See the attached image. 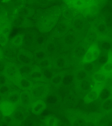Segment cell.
Returning <instances> with one entry per match:
<instances>
[{
  "label": "cell",
  "instance_id": "42",
  "mask_svg": "<svg viewBox=\"0 0 112 126\" xmlns=\"http://www.w3.org/2000/svg\"><path fill=\"white\" fill-rule=\"evenodd\" d=\"M51 69H44L42 70L44 78L45 79L50 80L55 74L54 72L51 70Z\"/></svg>",
  "mask_w": 112,
  "mask_h": 126
},
{
  "label": "cell",
  "instance_id": "9",
  "mask_svg": "<svg viewBox=\"0 0 112 126\" xmlns=\"http://www.w3.org/2000/svg\"><path fill=\"white\" fill-rule=\"evenodd\" d=\"M46 102L42 99H38L32 103L30 106V110L34 115H40L46 109Z\"/></svg>",
  "mask_w": 112,
  "mask_h": 126
},
{
  "label": "cell",
  "instance_id": "28",
  "mask_svg": "<svg viewBox=\"0 0 112 126\" xmlns=\"http://www.w3.org/2000/svg\"><path fill=\"white\" fill-rule=\"evenodd\" d=\"M17 15H19L25 17H27L32 15L33 12L32 10L24 5L16 8Z\"/></svg>",
  "mask_w": 112,
  "mask_h": 126
},
{
  "label": "cell",
  "instance_id": "35",
  "mask_svg": "<svg viewBox=\"0 0 112 126\" xmlns=\"http://www.w3.org/2000/svg\"><path fill=\"white\" fill-rule=\"evenodd\" d=\"M101 108L103 111L109 112L112 110V97H110L103 101Z\"/></svg>",
  "mask_w": 112,
  "mask_h": 126
},
{
  "label": "cell",
  "instance_id": "32",
  "mask_svg": "<svg viewBox=\"0 0 112 126\" xmlns=\"http://www.w3.org/2000/svg\"><path fill=\"white\" fill-rule=\"evenodd\" d=\"M92 79L93 80L97 83H102L106 80L107 75L100 71L93 74Z\"/></svg>",
  "mask_w": 112,
  "mask_h": 126
},
{
  "label": "cell",
  "instance_id": "12",
  "mask_svg": "<svg viewBox=\"0 0 112 126\" xmlns=\"http://www.w3.org/2000/svg\"><path fill=\"white\" fill-rule=\"evenodd\" d=\"M78 36L74 32H68L63 36L62 42L64 45L67 47L74 45L77 42Z\"/></svg>",
  "mask_w": 112,
  "mask_h": 126
},
{
  "label": "cell",
  "instance_id": "25",
  "mask_svg": "<svg viewBox=\"0 0 112 126\" xmlns=\"http://www.w3.org/2000/svg\"><path fill=\"white\" fill-rule=\"evenodd\" d=\"M97 45L100 51L106 53L111 51L112 42L107 39H103L100 41Z\"/></svg>",
  "mask_w": 112,
  "mask_h": 126
},
{
  "label": "cell",
  "instance_id": "38",
  "mask_svg": "<svg viewBox=\"0 0 112 126\" xmlns=\"http://www.w3.org/2000/svg\"><path fill=\"white\" fill-rule=\"evenodd\" d=\"M109 58V55L106 53L100 54L98 59L96 60L97 64L99 66L103 65L108 61Z\"/></svg>",
  "mask_w": 112,
  "mask_h": 126
},
{
  "label": "cell",
  "instance_id": "4",
  "mask_svg": "<svg viewBox=\"0 0 112 126\" xmlns=\"http://www.w3.org/2000/svg\"><path fill=\"white\" fill-rule=\"evenodd\" d=\"M9 80L13 82L18 81L21 77L19 72L18 66L13 63H8L5 65L3 72Z\"/></svg>",
  "mask_w": 112,
  "mask_h": 126
},
{
  "label": "cell",
  "instance_id": "19",
  "mask_svg": "<svg viewBox=\"0 0 112 126\" xmlns=\"http://www.w3.org/2000/svg\"><path fill=\"white\" fill-rule=\"evenodd\" d=\"M37 67L31 65L22 64L18 66L19 72L21 77H27Z\"/></svg>",
  "mask_w": 112,
  "mask_h": 126
},
{
  "label": "cell",
  "instance_id": "44",
  "mask_svg": "<svg viewBox=\"0 0 112 126\" xmlns=\"http://www.w3.org/2000/svg\"><path fill=\"white\" fill-rule=\"evenodd\" d=\"M66 74L64 77L63 82L65 84H68L72 81L74 79V77L72 75H66Z\"/></svg>",
  "mask_w": 112,
  "mask_h": 126
},
{
  "label": "cell",
  "instance_id": "31",
  "mask_svg": "<svg viewBox=\"0 0 112 126\" xmlns=\"http://www.w3.org/2000/svg\"><path fill=\"white\" fill-rule=\"evenodd\" d=\"M111 95V89L107 87H105L100 90L99 98L101 101H103L110 98Z\"/></svg>",
  "mask_w": 112,
  "mask_h": 126
},
{
  "label": "cell",
  "instance_id": "13",
  "mask_svg": "<svg viewBox=\"0 0 112 126\" xmlns=\"http://www.w3.org/2000/svg\"><path fill=\"white\" fill-rule=\"evenodd\" d=\"M100 91V89L98 88L90 89L84 96V103L88 104L97 100L99 98Z\"/></svg>",
  "mask_w": 112,
  "mask_h": 126
},
{
  "label": "cell",
  "instance_id": "50",
  "mask_svg": "<svg viewBox=\"0 0 112 126\" xmlns=\"http://www.w3.org/2000/svg\"><path fill=\"white\" fill-rule=\"evenodd\" d=\"M11 0H3V2L5 3H8Z\"/></svg>",
  "mask_w": 112,
  "mask_h": 126
},
{
  "label": "cell",
  "instance_id": "33",
  "mask_svg": "<svg viewBox=\"0 0 112 126\" xmlns=\"http://www.w3.org/2000/svg\"><path fill=\"white\" fill-rule=\"evenodd\" d=\"M6 99L16 104L19 103L20 93L16 91H11L7 95Z\"/></svg>",
  "mask_w": 112,
  "mask_h": 126
},
{
  "label": "cell",
  "instance_id": "47",
  "mask_svg": "<svg viewBox=\"0 0 112 126\" xmlns=\"http://www.w3.org/2000/svg\"><path fill=\"white\" fill-rule=\"evenodd\" d=\"M64 16L67 19H70L73 16V13L71 10L68 9L66 10L63 12Z\"/></svg>",
  "mask_w": 112,
  "mask_h": 126
},
{
  "label": "cell",
  "instance_id": "51",
  "mask_svg": "<svg viewBox=\"0 0 112 126\" xmlns=\"http://www.w3.org/2000/svg\"><path fill=\"white\" fill-rule=\"evenodd\" d=\"M3 96L0 94V102L3 100Z\"/></svg>",
  "mask_w": 112,
  "mask_h": 126
},
{
  "label": "cell",
  "instance_id": "17",
  "mask_svg": "<svg viewBox=\"0 0 112 126\" xmlns=\"http://www.w3.org/2000/svg\"><path fill=\"white\" fill-rule=\"evenodd\" d=\"M66 74L65 71H62L55 74L50 80L51 83L56 87H59L63 83L64 77Z\"/></svg>",
  "mask_w": 112,
  "mask_h": 126
},
{
  "label": "cell",
  "instance_id": "15",
  "mask_svg": "<svg viewBox=\"0 0 112 126\" xmlns=\"http://www.w3.org/2000/svg\"><path fill=\"white\" fill-rule=\"evenodd\" d=\"M91 82L87 79L77 82L75 86L77 91L82 93L88 92L91 89Z\"/></svg>",
  "mask_w": 112,
  "mask_h": 126
},
{
  "label": "cell",
  "instance_id": "52",
  "mask_svg": "<svg viewBox=\"0 0 112 126\" xmlns=\"http://www.w3.org/2000/svg\"><path fill=\"white\" fill-rule=\"evenodd\" d=\"M1 30V26L0 24V32Z\"/></svg>",
  "mask_w": 112,
  "mask_h": 126
},
{
  "label": "cell",
  "instance_id": "37",
  "mask_svg": "<svg viewBox=\"0 0 112 126\" xmlns=\"http://www.w3.org/2000/svg\"><path fill=\"white\" fill-rule=\"evenodd\" d=\"M47 53L45 50L40 49L35 51L34 56L36 60L40 61L47 57Z\"/></svg>",
  "mask_w": 112,
  "mask_h": 126
},
{
  "label": "cell",
  "instance_id": "21",
  "mask_svg": "<svg viewBox=\"0 0 112 126\" xmlns=\"http://www.w3.org/2000/svg\"><path fill=\"white\" fill-rule=\"evenodd\" d=\"M98 38V33L96 30L91 29L87 32L85 40L86 43L90 45L95 43Z\"/></svg>",
  "mask_w": 112,
  "mask_h": 126
},
{
  "label": "cell",
  "instance_id": "10",
  "mask_svg": "<svg viewBox=\"0 0 112 126\" xmlns=\"http://www.w3.org/2000/svg\"><path fill=\"white\" fill-rule=\"evenodd\" d=\"M33 98L30 92L24 91L20 93L19 103L25 108H28L32 103Z\"/></svg>",
  "mask_w": 112,
  "mask_h": 126
},
{
  "label": "cell",
  "instance_id": "18",
  "mask_svg": "<svg viewBox=\"0 0 112 126\" xmlns=\"http://www.w3.org/2000/svg\"><path fill=\"white\" fill-rule=\"evenodd\" d=\"M17 83L19 87L24 91L30 90L32 86L31 81L27 77H21L17 81Z\"/></svg>",
  "mask_w": 112,
  "mask_h": 126
},
{
  "label": "cell",
  "instance_id": "41",
  "mask_svg": "<svg viewBox=\"0 0 112 126\" xmlns=\"http://www.w3.org/2000/svg\"><path fill=\"white\" fill-rule=\"evenodd\" d=\"M56 44L54 42L50 41L46 44L45 50L47 53L52 54L56 51Z\"/></svg>",
  "mask_w": 112,
  "mask_h": 126
},
{
  "label": "cell",
  "instance_id": "34",
  "mask_svg": "<svg viewBox=\"0 0 112 126\" xmlns=\"http://www.w3.org/2000/svg\"><path fill=\"white\" fill-rule=\"evenodd\" d=\"M3 53L4 57L10 59L14 58L16 55V51L14 47L12 46H8L4 47L3 50Z\"/></svg>",
  "mask_w": 112,
  "mask_h": 126
},
{
  "label": "cell",
  "instance_id": "36",
  "mask_svg": "<svg viewBox=\"0 0 112 126\" xmlns=\"http://www.w3.org/2000/svg\"><path fill=\"white\" fill-rule=\"evenodd\" d=\"M96 29L97 32L101 34H106L108 30L107 24L103 21L100 22L97 24Z\"/></svg>",
  "mask_w": 112,
  "mask_h": 126
},
{
  "label": "cell",
  "instance_id": "7",
  "mask_svg": "<svg viewBox=\"0 0 112 126\" xmlns=\"http://www.w3.org/2000/svg\"><path fill=\"white\" fill-rule=\"evenodd\" d=\"M70 25L65 21H62L56 24L53 33L54 37H63L68 33L69 30Z\"/></svg>",
  "mask_w": 112,
  "mask_h": 126
},
{
  "label": "cell",
  "instance_id": "3",
  "mask_svg": "<svg viewBox=\"0 0 112 126\" xmlns=\"http://www.w3.org/2000/svg\"><path fill=\"white\" fill-rule=\"evenodd\" d=\"M101 54V51L97 44L90 45L87 49L84 57L82 59L83 63H93L98 59Z\"/></svg>",
  "mask_w": 112,
  "mask_h": 126
},
{
  "label": "cell",
  "instance_id": "29",
  "mask_svg": "<svg viewBox=\"0 0 112 126\" xmlns=\"http://www.w3.org/2000/svg\"><path fill=\"white\" fill-rule=\"evenodd\" d=\"M100 71L106 75L112 73V57L109 56L108 61L102 66Z\"/></svg>",
  "mask_w": 112,
  "mask_h": 126
},
{
  "label": "cell",
  "instance_id": "49",
  "mask_svg": "<svg viewBox=\"0 0 112 126\" xmlns=\"http://www.w3.org/2000/svg\"><path fill=\"white\" fill-rule=\"evenodd\" d=\"M110 89L112 90V79L110 82Z\"/></svg>",
  "mask_w": 112,
  "mask_h": 126
},
{
  "label": "cell",
  "instance_id": "6",
  "mask_svg": "<svg viewBox=\"0 0 112 126\" xmlns=\"http://www.w3.org/2000/svg\"><path fill=\"white\" fill-rule=\"evenodd\" d=\"M69 120L72 126H84L86 125V121L82 116L79 111L71 110L68 113Z\"/></svg>",
  "mask_w": 112,
  "mask_h": 126
},
{
  "label": "cell",
  "instance_id": "23",
  "mask_svg": "<svg viewBox=\"0 0 112 126\" xmlns=\"http://www.w3.org/2000/svg\"><path fill=\"white\" fill-rule=\"evenodd\" d=\"M14 121L18 123L24 121L26 118V114L23 110L20 109H16L12 115Z\"/></svg>",
  "mask_w": 112,
  "mask_h": 126
},
{
  "label": "cell",
  "instance_id": "14",
  "mask_svg": "<svg viewBox=\"0 0 112 126\" xmlns=\"http://www.w3.org/2000/svg\"><path fill=\"white\" fill-rule=\"evenodd\" d=\"M71 26L76 32H80L84 30L86 25L85 20L81 17H76L71 21Z\"/></svg>",
  "mask_w": 112,
  "mask_h": 126
},
{
  "label": "cell",
  "instance_id": "2",
  "mask_svg": "<svg viewBox=\"0 0 112 126\" xmlns=\"http://www.w3.org/2000/svg\"><path fill=\"white\" fill-rule=\"evenodd\" d=\"M50 91V86L49 84L40 83L32 86L30 93L34 99H42L48 96Z\"/></svg>",
  "mask_w": 112,
  "mask_h": 126
},
{
  "label": "cell",
  "instance_id": "5",
  "mask_svg": "<svg viewBox=\"0 0 112 126\" xmlns=\"http://www.w3.org/2000/svg\"><path fill=\"white\" fill-rule=\"evenodd\" d=\"M16 105L7 99H3L0 102V113L5 117L12 116L16 110Z\"/></svg>",
  "mask_w": 112,
  "mask_h": 126
},
{
  "label": "cell",
  "instance_id": "20",
  "mask_svg": "<svg viewBox=\"0 0 112 126\" xmlns=\"http://www.w3.org/2000/svg\"><path fill=\"white\" fill-rule=\"evenodd\" d=\"M37 67L33 70L28 76L30 80L33 81H40L44 79L43 72L41 69L38 68Z\"/></svg>",
  "mask_w": 112,
  "mask_h": 126
},
{
  "label": "cell",
  "instance_id": "40",
  "mask_svg": "<svg viewBox=\"0 0 112 126\" xmlns=\"http://www.w3.org/2000/svg\"><path fill=\"white\" fill-rule=\"evenodd\" d=\"M9 34L5 32H0V45L2 47H5L7 45L9 41Z\"/></svg>",
  "mask_w": 112,
  "mask_h": 126
},
{
  "label": "cell",
  "instance_id": "16",
  "mask_svg": "<svg viewBox=\"0 0 112 126\" xmlns=\"http://www.w3.org/2000/svg\"><path fill=\"white\" fill-rule=\"evenodd\" d=\"M68 60L66 57L60 56L56 58L53 61V67L60 70L67 66L69 65Z\"/></svg>",
  "mask_w": 112,
  "mask_h": 126
},
{
  "label": "cell",
  "instance_id": "11",
  "mask_svg": "<svg viewBox=\"0 0 112 126\" xmlns=\"http://www.w3.org/2000/svg\"><path fill=\"white\" fill-rule=\"evenodd\" d=\"M87 49L82 43H80L75 46L72 51L73 57L75 60L82 59L85 55Z\"/></svg>",
  "mask_w": 112,
  "mask_h": 126
},
{
  "label": "cell",
  "instance_id": "27",
  "mask_svg": "<svg viewBox=\"0 0 112 126\" xmlns=\"http://www.w3.org/2000/svg\"><path fill=\"white\" fill-rule=\"evenodd\" d=\"M88 74L82 68L79 69L75 73L74 77V79L77 82L81 81L87 79Z\"/></svg>",
  "mask_w": 112,
  "mask_h": 126
},
{
  "label": "cell",
  "instance_id": "1",
  "mask_svg": "<svg viewBox=\"0 0 112 126\" xmlns=\"http://www.w3.org/2000/svg\"><path fill=\"white\" fill-rule=\"evenodd\" d=\"M62 13L61 7L55 6L49 9L42 14L36 23L39 31L47 33L51 31L58 23Z\"/></svg>",
  "mask_w": 112,
  "mask_h": 126
},
{
  "label": "cell",
  "instance_id": "46",
  "mask_svg": "<svg viewBox=\"0 0 112 126\" xmlns=\"http://www.w3.org/2000/svg\"><path fill=\"white\" fill-rule=\"evenodd\" d=\"M54 0H34L37 3L42 6H46L49 4Z\"/></svg>",
  "mask_w": 112,
  "mask_h": 126
},
{
  "label": "cell",
  "instance_id": "8",
  "mask_svg": "<svg viewBox=\"0 0 112 126\" xmlns=\"http://www.w3.org/2000/svg\"><path fill=\"white\" fill-rule=\"evenodd\" d=\"M19 62L22 64L31 65L33 63V56L29 51L21 49L17 55Z\"/></svg>",
  "mask_w": 112,
  "mask_h": 126
},
{
  "label": "cell",
  "instance_id": "48",
  "mask_svg": "<svg viewBox=\"0 0 112 126\" xmlns=\"http://www.w3.org/2000/svg\"><path fill=\"white\" fill-rule=\"evenodd\" d=\"M4 56L3 50L0 47V61H2L4 59Z\"/></svg>",
  "mask_w": 112,
  "mask_h": 126
},
{
  "label": "cell",
  "instance_id": "43",
  "mask_svg": "<svg viewBox=\"0 0 112 126\" xmlns=\"http://www.w3.org/2000/svg\"><path fill=\"white\" fill-rule=\"evenodd\" d=\"M94 64L93 63H84L82 69L87 72L88 74L93 71L94 69Z\"/></svg>",
  "mask_w": 112,
  "mask_h": 126
},
{
  "label": "cell",
  "instance_id": "30",
  "mask_svg": "<svg viewBox=\"0 0 112 126\" xmlns=\"http://www.w3.org/2000/svg\"><path fill=\"white\" fill-rule=\"evenodd\" d=\"M27 17L19 15H17L14 19L13 24L14 26L20 27L24 26L26 23Z\"/></svg>",
  "mask_w": 112,
  "mask_h": 126
},
{
  "label": "cell",
  "instance_id": "22",
  "mask_svg": "<svg viewBox=\"0 0 112 126\" xmlns=\"http://www.w3.org/2000/svg\"><path fill=\"white\" fill-rule=\"evenodd\" d=\"M24 34H19L12 38L11 41L12 46L14 48H19L23 45Z\"/></svg>",
  "mask_w": 112,
  "mask_h": 126
},
{
  "label": "cell",
  "instance_id": "39",
  "mask_svg": "<svg viewBox=\"0 0 112 126\" xmlns=\"http://www.w3.org/2000/svg\"><path fill=\"white\" fill-rule=\"evenodd\" d=\"M11 87L8 83L0 85V94L3 96H7L11 92Z\"/></svg>",
  "mask_w": 112,
  "mask_h": 126
},
{
  "label": "cell",
  "instance_id": "26",
  "mask_svg": "<svg viewBox=\"0 0 112 126\" xmlns=\"http://www.w3.org/2000/svg\"><path fill=\"white\" fill-rule=\"evenodd\" d=\"M38 66L40 69H51L53 67V61L50 58L46 57L39 61Z\"/></svg>",
  "mask_w": 112,
  "mask_h": 126
},
{
  "label": "cell",
  "instance_id": "24",
  "mask_svg": "<svg viewBox=\"0 0 112 126\" xmlns=\"http://www.w3.org/2000/svg\"><path fill=\"white\" fill-rule=\"evenodd\" d=\"M43 123L45 126H58L59 120L56 117L50 115L44 118Z\"/></svg>",
  "mask_w": 112,
  "mask_h": 126
},
{
  "label": "cell",
  "instance_id": "53",
  "mask_svg": "<svg viewBox=\"0 0 112 126\" xmlns=\"http://www.w3.org/2000/svg\"><path fill=\"white\" fill-rule=\"evenodd\" d=\"M111 51H112V48H111Z\"/></svg>",
  "mask_w": 112,
  "mask_h": 126
},
{
  "label": "cell",
  "instance_id": "45",
  "mask_svg": "<svg viewBox=\"0 0 112 126\" xmlns=\"http://www.w3.org/2000/svg\"><path fill=\"white\" fill-rule=\"evenodd\" d=\"M9 79L3 72L0 73V85L8 83Z\"/></svg>",
  "mask_w": 112,
  "mask_h": 126
}]
</instances>
